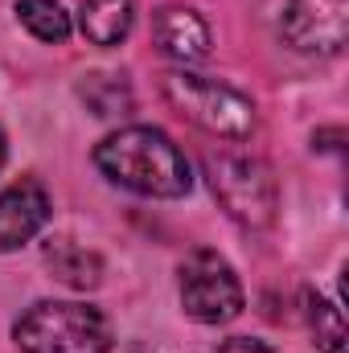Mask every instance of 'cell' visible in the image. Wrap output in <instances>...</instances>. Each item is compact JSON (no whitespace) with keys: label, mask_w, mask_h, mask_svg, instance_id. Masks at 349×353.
<instances>
[{"label":"cell","mask_w":349,"mask_h":353,"mask_svg":"<svg viewBox=\"0 0 349 353\" xmlns=\"http://www.w3.org/2000/svg\"><path fill=\"white\" fill-rule=\"evenodd\" d=\"M79 94L99 119H111V115H132V87L123 83V74H87L79 83Z\"/></svg>","instance_id":"cell-11"},{"label":"cell","mask_w":349,"mask_h":353,"mask_svg":"<svg viewBox=\"0 0 349 353\" xmlns=\"http://www.w3.org/2000/svg\"><path fill=\"white\" fill-rule=\"evenodd\" d=\"M94 165L119 189H132L140 197H185L193 173L185 152L161 128H119L94 148Z\"/></svg>","instance_id":"cell-1"},{"label":"cell","mask_w":349,"mask_h":353,"mask_svg":"<svg viewBox=\"0 0 349 353\" xmlns=\"http://www.w3.org/2000/svg\"><path fill=\"white\" fill-rule=\"evenodd\" d=\"M181 304L197 325H226L243 312V283L218 251H193L181 263Z\"/></svg>","instance_id":"cell-5"},{"label":"cell","mask_w":349,"mask_h":353,"mask_svg":"<svg viewBox=\"0 0 349 353\" xmlns=\"http://www.w3.org/2000/svg\"><path fill=\"white\" fill-rule=\"evenodd\" d=\"M210 189L218 197V205L247 230H263L275 222L279 210V189L275 173L263 165L259 157L247 152H206L201 157Z\"/></svg>","instance_id":"cell-4"},{"label":"cell","mask_w":349,"mask_h":353,"mask_svg":"<svg viewBox=\"0 0 349 353\" xmlns=\"http://www.w3.org/2000/svg\"><path fill=\"white\" fill-rule=\"evenodd\" d=\"M308 325H312V337L325 353H346V341H349L346 316H341V308L333 300L308 296Z\"/></svg>","instance_id":"cell-13"},{"label":"cell","mask_w":349,"mask_h":353,"mask_svg":"<svg viewBox=\"0 0 349 353\" xmlns=\"http://www.w3.org/2000/svg\"><path fill=\"white\" fill-rule=\"evenodd\" d=\"M0 165H4V132H0Z\"/></svg>","instance_id":"cell-15"},{"label":"cell","mask_w":349,"mask_h":353,"mask_svg":"<svg viewBox=\"0 0 349 353\" xmlns=\"http://www.w3.org/2000/svg\"><path fill=\"white\" fill-rule=\"evenodd\" d=\"M161 90L173 111H181L189 123H197L210 136L247 140L255 132V103L226 83H214V79H201L189 70H169L161 79Z\"/></svg>","instance_id":"cell-3"},{"label":"cell","mask_w":349,"mask_h":353,"mask_svg":"<svg viewBox=\"0 0 349 353\" xmlns=\"http://www.w3.org/2000/svg\"><path fill=\"white\" fill-rule=\"evenodd\" d=\"M136 4L132 0H83L79 8V29L94 46H119L132 33Z\"/></svg>","instance_id":"cell-9"},{"label":"cell","mask_w":349,"mask_h":353,"mask_svg":"<svg viewBox=\"0 0 349 353\" xmlns=\"http://www.w3.org/2000/svg\"><path fill=\"white\" fill-rule=\"evenodd\" d=\"M279 33L292 50L300 54H337L349 33V8L346 0H283L279 12Z\"/></svg>","instance_id":"cell-6"},{"label":"cell","mask_w":349,"mask_h":353,"mask_svg":"<svg viewBox=\"0 0 349 353\" xmlns=\"http://www.w3.org/2000/svg\"><path fill=\"white\" fill-rule=\"evenodd\" d=\"M50 222V197L41 185L21 181L0 193V251H17Z\"/></svg>","instance_id":"cell-7"},{"label":"cell","mask_w":349,"mask_h":353,"mask_svg":"<svg viewBox=\"0 0 349 353\" xmlns=\"http://www.w3.org/2000/svg\"><path fill=\"white\" fill-rule=\"evenodd\" d=\"M152 33H157V46L181 66L210 58V25L185 4H165L152 17Z\"/></svg>","instance_id":"cell-8"},{"label":"cell","mask_w":349,"mask_h":353,"mask_svg":"<svg viewBox=\"0 0 349 353\" xmlns=\"http://www.w3.org/2000/svg\"><path fill=\"white\" fill-rule=\"evenodd\" d=\"M218 353H275V350L263 345V341H255V337H230V341L218 345Z\"/></svg>","instance_id":"cell-14"},{"label":"cell","mask_w":349,"mask_h":353,"mask_svg":"<svg viewBox=\"0 0 349 353\" xmlns=\"http://www.w3.org/2000/svg\"><path fill=\"white\" fill-rule=\"evenodd\" d=\"M46 263L66 288H79V292L99 288V279H103V259L87 247H74V243H54L46 251Z\"/></svg>","instance_id":"cell-10"},{"label":"cell","mask_w":349,"mask_h":353,"mask_svg":"<svg viewBox=\"0 0 349 353\" xmlns=\"http://www.w3.org/2000/svg\"><path fill=\"white\" fill-rule=\"evenodd\" d=\"M17 17L37 41L62 46L70 37V17H66V8L58 0H17Z\"/></svg>","instance_id":"cell-12"},{"label":"cell","mask_w":349,"mask_h":353,"mask_svg":"<svg viewBox=\"0 0 349 353\" xmlns=\"http://www.w3.org/2000/svg\"><path fill=\"white\" fill-rule=\"evenodd\" d=\"M21 353H107L111 329L99 308L74 300H37L12 325Z\"/></svg>","instance_id":"cell-2"}]
</instances>
